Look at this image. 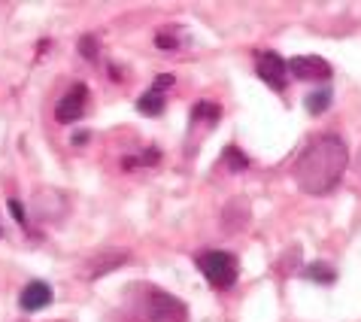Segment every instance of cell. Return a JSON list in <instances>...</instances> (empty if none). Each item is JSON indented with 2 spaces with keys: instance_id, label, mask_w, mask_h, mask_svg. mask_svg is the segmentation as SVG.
I'll list each match as a JSON object with an SVG mask.
<instances>
[{
  "instance_id": "cell-1",
  "label": "cell",
  "mask_w": 361,
  "mask_h": 322,
  "mask_svg": "<svg viewBox=\"0 0 361 322\" xmlns=\"http://www.w3.org/2000/svg\"><path fill=\"white\" fill-rule=\"evenodd\" d=\"M346 165H349V153L343 137L322 134L295 161V183L307 195H328L343 179Z\"/></svg>"
},
{
  "instance_id": "cell-2",
  "label": "cell",
  "mask_w": 361,
  "mask_h": 322,
  "mask_svg": "<svg viewBox=\"0 0 361 322\" xmlns=\"http://www.w3.org/2000/svg\"><path fill=\"white\" fill-rule=\"evenodd\" d=\"M197 268H200V274L207 277V283L216 286V289H231L237 283V274H240L237 256L225 253V249H207V253H200Z\"/></svg>"
},
{
  "instance_id": "cell-3",
  "label": "cell",
  "mask_w": 361,
  "mask_h": 322,
  "mask_svg": "<svg viewBox=\"0 0 361 322\" xmlns=\"http://www.w3.org/2000/svg\"><path fill=\"white\" fill-rule=\"evenodd\" d=\"M143 310H146V319H152V322H183L188 314V307L183 301L167 295V292H158V289L146 295Z\"/></svg>"
},
{
  "instance_id": "cell-4",
  "label": "cell",
  "mask_w": 361,
  "mask_h": 322,
  "mask_svg": "<svg viewBox=\"0 0 361 322\" xmlns=\"http://www.w3.org/2000/svg\"><path fill=\"white\" fill-rule=\"evenodd\" d=\"M255 73L274 88V92H286L288 85V67L276 52H255Z\"/></svg>"
},
{
  "instance_id": "cell-5",
  "label": "cell",
  "mask_w": 361,
  "mask_h": 322,
  "mask_svg": "<svg viewBox=\"0 0 361 322\" xmlns=\"http://www.w3.org/2000/svg\"><path fill=\"white\" fill-rule=\"evenodd\" d=\"M85 100H88V85H85V83H76V85L61 97V104L55 107V122H61V125L79 122V119H82V113H85Z\"/></svg>"
},
{
  "instance_id": "cell-6",
  "label": "cell",
  "mask_w": 361,
  "mask_h": 322,
  "mask_svg": "<svg viewBox=\"0 0 361 322\" xmlns=\"http://www.w3.org/2000/svg\"><path fill=\"white\" fill-rule=\"evenodd\" d=\"M288 73H292L295 79H307V83H316V79H331V64L325 61V58L319 55H295L292 61H286Z\"/></svg>"
},
{
  "instance_id": "cell-7",
  "label": "cell",
  "mask_w": 361,
  "mask_h": 322,
  "mask_svg": "<svg viewBox=\"0 0 361 322\" xmlns=\"http://www.w3.org/2000/svg\"><path fill=\"white\" fill-rule=\"evenodd\" d=\"M52 298H55L52 286L43 283V280H31V283L22 289V295H18V307H22L25 314H37V310L52 304Z\"/></svg>"
},
{
  "instance_id": "cell-8",
  "label": "cell",
  "mask_w": 361,
  "mask_h": 322,
  "mask_svg": "<svg viewBox=\"0 0 361 322\" xmlns=\"http://www.w3.org/2000/svg\"><path fill=\"white\" fill-rule=\"evenodd\" d=\"M304 277L310 283H322V286H331L337 280V270L328 265V261H313V265L304 268Z\"/></svg>"
},
{
  "instance_id": "cell-9",
  "label": "cell",
  "mask_w": 361,
  "mask_h": 322,
  "mask_svg": "<svg viewBox=\"0 0 361 322\" xmlns=\"http://www.w3.org/2000/svg\"><path fill=\"white\" fill-rule=\"evenodd\" d=\"M331 100H334V92H331V88H316V92H310V95H307L304 107H307V113H310V116H322L325 109L331 107Z\"/></svg>"
},
{
  "instance_id": "cell-10",
  "label": "cell",
  "mask_w": 361,
  "mask_h": 322,
  "mask_svg": "<svg viewBox=\"0 0 361 322\" xmlns=\"http://www.w3.org/2000/svg\"><path fill=\"white\" fill-rule=\"evenodd\" d=\"M164 107H167V100H164L161 92H155V88H149V92L137 100V109L140 113H146V116H161Z\"/></svg>"
},
{
  "instance_id": "cell-11",
  "label": "cell",
  "mask_w": 361,
  "mask_h": 322,
  "mask_svg": "<svg viewBox=\"0 0 361 322\" xmlns=\"http://www.w3.org/2000/svg\"><path fill=\"white\" fill-rule=\"evenodd\" d=\"M125 261H128V253H106V256H100V258H94L92 277H104V274H109V270H116L118 265H125Z\"/></svg>"
},
{
  "instance_id": "cell-12",
  "label": "cell",
  "mask_w": 361,
  "mask_h": 322,
  "mask_svg": "<svg viewBox=\"0 0 361 322\" xmlns=\"http://www.w3.org/2000/svg\"><path fill=\"white\" fill-rule=\"evenodd\" d=\"M192 119H204V122L213 128V125H219V119H222V107L209 104V100H200V104L192 107Z\"/></svg>"
},
{
  "instance_id": "cell-13",
  "label": "cell",
  "mask_w": 361,
  "mask_h": 322,
  "mask_svg": "<svg viewBox=\"0 0 361 322\" xmlns=\"http://www.w3.org/2000/svg\"><path fill=\"white\" fill-rule=\"evenodd\" d=\"M222 161H225V165H228L231 170H234V174H243V170L249 167V158H246L243 153H240L237 146H225V153H222Z\"/></svg>"
},
{
  "instance_id": "cell-14",
  "label": "cell",
  "mask_w": 361,
  "mask_h": 322,
  "mask_svg": "<svg viewBox=\"0 0 361 322\" xmlns=\"http://www.w3.org/2000/svg\"><path fill=\"white\" fill-rule=\"evenodd\" d=\"M176 34H179V28H164V31H158V37H155V46L161 49V52H176L179 49V43H176Z\"/></svg>"
},
{
  "instance_id": "cell-15",
  "label": "cell",
  "mask_w": 361,
  "mask_h": 322,
  "mask_svg": "<svg viewBox=\"0 0 361 322\" xmlns=\"http://www.w3.org/2000/svg\"><path fill=\"white\" fill-rule=\"evenodd\" d=\"M79 52H82V58H88V61H97V52H100L97 37L94 34H85L82 40H79Z\"/></svg>"
},
{
  "instance_id": "cell-16",
  "label": "cell",
  "mask_w": 361,
  "mask_h": 322,
  "mask_svg": "<svg viewBox=\"0 0 361 322\" xmlns=\"http://www.w3.org/2000/svg\"><path fill=\"white\" fill-rule=\"evenodd\" d=\"M6 207H9V213H13V219H16V222H18V225H27V210H25L22 204H18V201H16V198H13V201H9V204H6Z\"/></svg>"
},
{
  "instance_id": "cell-17",
  "label": "cell",
  "mask_w": 361,
  "mask_h": 322,
  "mask_svg": "<svg viewBox=\"0 0 361 322\" xmlns=\"http://www.w3.org/2000/svg\"><path fill=\"white\" fill-rule=\"evenodd\" d=\"M170 85H173V76H170V73H161V76L155 79V85H152V88H155V92H161V95H164V88H170Z\"/></svg>"
},
{
  "instance_id": "cell-18",
  "label": "cell",
  "mask_w": 361,
  "mask_h": 322,
  "mask_svg": "<svg viewBox=\"0 0 361 322\" xmlns=\"http://www.w3.org/2000/svg\"><path fill=\"white\" fill-rule=\"evenodd\" d=\"M85 140H88V131H79V134H76L73 140H70V143H76V146H82V143H85Z\"/></svg>"
},
{
  "instance_id": "cell-19",
  "label": "cell",
  "mask_w": 361,
  "mask_h": 322,
  "mask_svg": "<svg viewBox=\"0 0 361 322\" xmlns=\"http://www.w3.org/2000/svg\"><path fill=\"white\" fill-rule=\"evenodd\" d=\"M358 167H361V153H358Z\"/></svg>"
}]
</instances>
